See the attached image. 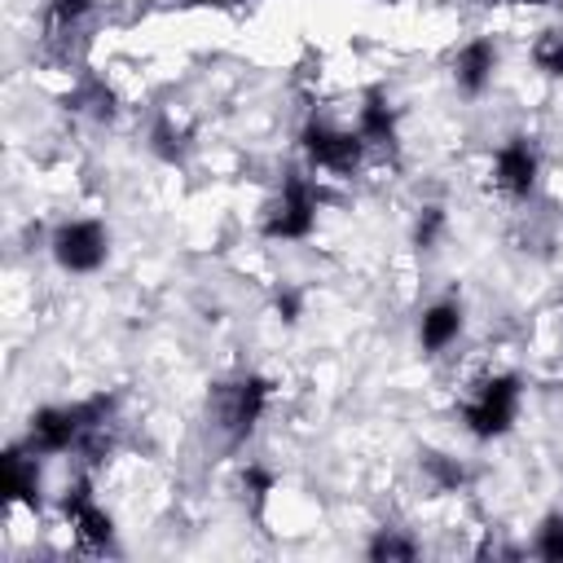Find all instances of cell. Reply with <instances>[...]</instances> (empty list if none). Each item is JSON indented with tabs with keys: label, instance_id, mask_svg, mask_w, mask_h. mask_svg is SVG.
I'll return each mask as SVG.
<instances>
[{
	"label": "cell",
	"instance_id": "1",
	"mask_svg": "<svg viewBox=\"0 0 563 563\" xmlns=\"http://www.w3.org/2000/svg\"><path fill=\"white\" fill-rule=\"evenodd\" d=\"M268 409V378L260 374H242V378H224L207 391V418L220 431V440L238 444L255 431V422Z\"/></svg>",
	"mask_w": 563,
	"mask_h": 563
},
{
	"label": "cell",
	"instance_id": "2",
	"mask_svg": "<svg viewBox=\"0 0 563 563\" xmlns=\"http://www.w3.org/2000/svg\"><path fill=\"white\" fill-rule=\"evenodd\" d=\"M515 413H519V378L515 374H493V378L475 383L471 396L462 400V422L475 440L506 435Z\"/></svg>",
	"mask_w": 563,
	"mask_h": 563
},
{
	"label": "cell",
	"instance_id": "3",
	"mask_svg": "<svg viewBox=\"0 0 563 563\" xmlns=\"http://www.w3.org/2000/svg\"><path fill=\"white\" fill-rule=\"evenodd\" d=\"M101 409V396L97 400H79V405H48V409H35L31 413V427H26V449L35 453H70L79 449L88 422L97 418Z\"/></svg>",
	"mask_w": 563,
	"mask_h": 563
},
{
	"label": "cell",
	"instance_id": "4",
	"mask_svg": "<svg viewBox=\"0 0 563 563\" xmlns=\"http://www.w3.org/2000/svg\"><path fill=\"white\" fill-rule=\"evenodd\" d=\"M317 207H321L317 185L308 176H299V172H286V180H282V189H277V198H273V207L264 216V233L268 238H286V242L308 238L312 224H317Z\"/></svg>",
	"mask_w": 563,
	"mask_h": 563
},
{
	"label": "cell",
	"instance_id": "5",
	"mask_svg": "<svg viewBox=\"0 0 563 563\" xmlns=\"http://www.w3.org/2000/svg\"><path fill=\"white\" fill-rule=\"evenodd\" d=\"M110 255V233L97 220H66L53 233V260L66 273H97Z\"/></svg>",
	"mask_w": 563,
	"mask_h": 563
},
{
	"label": "cell",
	"instance_id": "6",
	"mask_svg": "<svg viewBox=\"0 0 563 563\" xmlns=\"http://www.w3.org/2000/svg\"><path fill=\"white\" fill-rule=\"evenodd\" d=\"M299 145H303V154H308L312 167L334 172V176H347L361 163V150H365L361 132H343V128H330V123H317V119L303 123Z\"/></svg>",
	"mask_w": 563,
	"mask_h": 563
},
{
	"label": "cell",
	"instance_id": "7",
	"mask_svg": "<svg viewBox=\"0 0 563 563\" xmlns=\"http://www.w3.org/2000/svg\"><path fill=\"white\" fill-rule=\"evenodd\" d=\"M62 515L70 519L79 550H88V554L110 550V541H114V519L92 501V484H88V479H79V484L66 488V497H62Z\"/></svg>",
	"mask_w": 563,
	"mask_h": 563
},
{
	"label": "cell",
	"instance_id": "8",
	"mask_svg": "<svg viewBox=\"0 0 563 563\" xmlns=\"http://www.w3.org/2000/svg\"><path fill=\"white\" fill-rule=\"evenodd\" d=\"M493 185L506 198H528L537 185V150L528 145V136H510L497 158H493Z\"/></svg>",
	"mask_w": 563,
	"mask_h": 563
},
{
	"label": "cell",
	"instance_id": "9",
	"mask_svg": "<svg viewBox=\"0 0 563 563\" xmlns=\"http://www.w3.org/2000/svg\"><path fill=\"white\" fill-rule=\"evenodd\" d=\"M493 66H497L493 40H471V44H462L457 57H453V84H457L466 97H479V92L488 88V79H493Z\"/></svg>",
	"mask_w": 563,
	"mask_h": 563
},
{
	"label": "cell",
	"instance_id": "10",
	"mask_svg": "<svg viewBox=\"0 0 563 563\" xmlns=\"http://www.w3.org/2000/svg\"><path fill=\"white\" fill-rule=\"evenodd\" d=\"M4 497L22 506H40V453L26 444H13L4 453Z\"/></svg>",
	"mask_w": 563,
	"mask_h": 563
},
{
	"label": "cell",
	"instance_id": "11",
	"mask_svg": "<svg viewBox=\"0 0 563 563\" xmlns=\"http://www.w3.org/2000/svg\"><path fill=\"white\" fill-rule=\"evenodd\" d=\"M457 334H462V303H453V299L431 303V308L422 312V321H418V343H422V352H444Z\"/></svg>",
	"mask_w": 563,
	"mask_h": 563
},
{
	"label": "cell",
	"instance_id": "12",
	"mask_svg": "<svg viewBox=\"0 0 563 563\" xmlns=\"http://www.w3.org/2000/svg\"><path fill=\"white\" fill-rule=\"evenodd\" d=\"M356 132H361L365 145H378V150H391V145H396V114H391V106H387V97H383L378 88L365 92Z\"/></svg>",
	"mask_w": 563,
	"mask_h": 563
},
{
	"label": "cell",
	"instance_id": "13",
	"mask_svg": "<svg viewBox=\"0 0 563 563\" xmlns=\"http://www.w3.org/2000/svg\"><path fill=\"white\" fill-rule=\"evenodd\" d=\"M92 13V0H48L44 4V31H48V44L53 40H70L79 35L84 18Z\"/></svg>",
	"mask_w": 563,
	"mask_h": 563
},
{
	"label": "cell",
	"instance_id": "14",
	"mask_svg": "<svg viewBox=\"0 0 563 563\" xmlns=\"http://www.w3.org/2000/svg\"><path fill=\"white\" fill-rule=\"evenodd\" d=\"M422 475L431 479V488H435V493H453V488L466 479L462 462H457V457H449V453H435V449H427V453H422Z\"/></svg>",
	"mask_w": 563,
	"mask_h": 563
},
{
	"label": "cell",
	"instance_id": "15",
	"mask_svg": "<svg viewBox=\"0 0 563 563\" xmlns=\"http://www.w3.org/2000/svg\"><path fill=\"white\" fill-rule=\"evenodd\" d=\"M532 66L541 70V75H563V31H541L537 40H532Z\"/></svg>",
	"mask_w": 563,
	"mask_h": 563
},
{
	"label": "cell",
	"instance_id": "16",
	"mask_svg": "<svg viewBox=\"0 0 563 563\" xmlns=\"http://www.w3.org/2000/svg\"><path fill=\"white\" fill-rule=\"evenodd\" d=\"M413 554H418V545H413L409 537H400L396 528H378L374 541H369V559H378V563H383V559H387V563H391V559H413Z\"/></svg>",
	"mask_w": 563,
	"mask_h": 563
},
{
	"label": "cell",
	"instance_id": "17",
	"mask_svg": "<svg viewBox=\"0 0 563 563\" xmlns=\"http://www.w3.org/2000/svg\"><path fill=\"white\" fill-rule=\"evenodd\" d=\"M532 554L545 559V563H563V515H550V519L537 528Z\"/></svg>",
	"mask_w": 563,
	"mask_h": 563
},
{
	"label": "cell",
	"instance_id": "18",
	"mask_svg": "<svg viewBox=\"0 0 563 563\" xmlns=\"http://www.w3.org/2000/svg\"><path fill=\"white\" fill-rule=\"evenodd\" d=\"M440 233H444V211L440 207H422V216L413 220V246L418 251H435Z\"/></svg>",
	"mask_w": 563,
	"mask_h": 563
},
{
	"label": "cell",
	"instance_id": "19",
	"mask_svg": "<svg viewBox=\"0 0 563 563\" xmlns=\"http://www.w3.org/2000/svg\"><path fill=\"white\" fill-rule=\"evenodd\" d=\"M277 312H282L286 321H295V312H299V295H295V290H277Z\"/></svg>",
	"mask_w": 563,
	"mask_h": 563
},
{
	"label": "cell",
	"instance_id": "20",
	"mask_svg": "<svg viewBox=\"0 0 563 563\" xmlns=\"http://www.w3.org/2000/svg\"><path fill=\"white\" fill-rule=\"evenodd\" d=\"M185 4H211V9H224V4H233V0H185Z\"/></svg>",
	"mask_w": 563,
	"mask_h": 563
},
{
	"label": "cell",
	"instance_id": "21",
	"mask_svg": "<svg viewBox=\"0 0 563 563\" xmlns=\"http://www.w3.org/2000/svg\"><path fill=\"white\" fill-rule=\"evenodd\" d=\"M471 4H510V0H471Z\"/></svg>",
	"mask_w": 563,
	"mask_h": 563
}]
</instances>
